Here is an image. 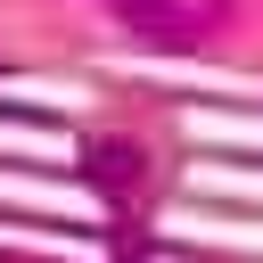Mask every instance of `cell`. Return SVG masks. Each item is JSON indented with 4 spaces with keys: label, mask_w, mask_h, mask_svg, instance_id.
Masks as SVG:
<instances>
[{
    "label": "cell",
    "mask_w": 263,
    "mask_h": 263,
    "mask_svg": "<svg viewBox=\"0 0 263 263\" xmlns=\"http://www.w3.org/2000/svg\"><path fill=\"white\" fill-rule=\"evenodd\" d=\"M132 33H156V41H197L230 16V0H107Z\"/></svg>",
    "instance_id": "1"
}]
</instances>
